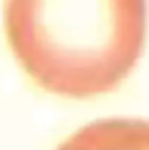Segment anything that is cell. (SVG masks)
Masks as SVG:
<instances>
[{
	"instance_id": "1",
	"label": "cell",
	"mask_w": 149,
	"mask_h": 150,
	"mask_svg": "<svg viewBox=\"0 0 149 150\" xmlns=\"http://www.w3.org/2000/svg\"><path fill=\"white\" fill-rule=\"evenodd\" d=\"M147 0H5L13 54L45 90L92 98L116 89L147 38Z\"/></svg>"
},
{
	"instance_id": "2",
	"label": "cell",
	"mask_w": 149,
	"mask_h": 150,
	"mask_svg": "<svg viewBox=\"0 0 149 150\" xmlns=\"http://www.w3.org/2000/svg\"><path fill=\"white\" fill-rule=\"evenodd\" d=\"M56 150H149V120H97L74 132Z\"/></svg>"
}]
</instances>
